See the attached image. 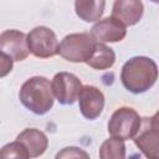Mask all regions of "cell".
I'll return each mask as SVG.
<instances>
[{
  "label": "cell",
  "instance_id": "cell-4",
  "mask_svg": "<svg viewBox=\"0 0 159 159\" xmlns=\"http://www.w3.org/2000/svg\"><path fill=\"white\" fill-rule=\"evenodd\" d=\"M142 117L132 107L117 108L108 120V133L112 138L128 140L132 139L139 129Z\"/></svg>",
  "mask_w": 159,
  "mask_h": 159
},
{
  "label": "cell",
  "instance_id": "cell-19",
  "mask_svg": "<svg viewBox=\"0 0 159 159\" xmlns=\"http://www.w3.org/2000/svg\"><path fill=\"white\" fill-rule=\"evenodd\" d=\"M150 1H153V2H155V4H158V2H159V0H150Z\"/></svg>",
  "mask_w": 159,
  "mask_h": 159
},
{
  "label": "cell",
  "instance_id": "cell-10",
  "mask_svg": "<svg viewBox=\"0 0 159 159\" xmlns=\"http://www.w3.org/2000/svg\"><path fill=\"white\" fill-rule=\"evenodd\" d=\"M89 34L97 42H119L127 36V26L109 16L96 21Z\"/></svg>",
  "mask_w": 159,
  "mask_h": 159
},
{
  "label": "cell",
  "instance_id": "cell-15",
  "mask_svg": "<svg viewBox=\"0 0 159 159\" xmlns=\"http://www.w3.org/2000/svg\"><path fill=\"white\" fill-rule=\"evenodd\" d=\"M99 158L102 159H123L125 158L124 140L109 138L106 139L99 147Z\"/></svg>",
  "mask_w": 159,
  "mask_h": 159
},
{
  "label": "cell",
  "instance_id": "cell-14",
  "mask_svg": "<svg viewBox=\"0 0 159 159\" xmlns=\"http://www.w3.org/2000/svg\"><path fill=\"white\" fill-rule=\"evenodd\" d=\"M114 62H116V52L113 51V48H111L103 42L96 41L93 52L86 63L93 70L102 71L111 68L114 65Z\"/></svg>",
  "mask_w": 159,
  "mask_h": 159
},
{
  "label": "cell",
  "instance_id": "cell-17",
  "mask_svg": "<svg viewBox=\"0 0 159 159\" xmlns=\"http://www.w3.org/2000/svg\"><path fill=\"white\" fill-rule=\"evenodd\" d=\"M56 158H89V154L78 147H67L56 154Z\"/></svg>",
  "mask_w": 159,
  "mask_h": 159
},
{
  "label": "cell",
  "instance_id": "cell-11",
  "mask_svg": "<svg viewBox=\"0 0 159 159\" xmlns=\"http://www.w3.org/2000/svg\"><path fill=\"white\" fill-rule=\"evenodd\" d=\"M144 14L142 0H114L112 16L120 21L124 26L137 25Z\"/></svg>",
  "mask_w": 159,
  "mask_h": 159
},
{
  "label": "cell",
  "instance_id": "cell-6",
  "mask_svg": "<svg viewBox=\"0 0 159 159\" xmlns=\"http://www.w3.org/2000/svg\"><path fill=\"white\" fill-rule=\"evenodd\" d=\"M29 51L39 58H50L58 52L56 34L47 26H36L26 35Z\"/></svg>",
  "mask_w": 159,
  "mask_h": 159
},
{
  "label": "cell",
  "instance_id": "cell-12",
  "mask_svg": "<svg viewBox=\"0 0 159 159\" xmlns=\"http://www.w3.org/2000/svg\"><path fill=\"white\" fill-rule=\"evenodd\" d=\"M16 140H19L25 149L27 150L29 158H37L41 157L47 147H48V139L47 135L36 128H26L24 129L17 137Z\"/></svg>",
  "mask_w": 159,
  "mask_h": 159
},
{
  "label": "cell",
  "instance_id": "cell-7",
  "mask_svg": "<svg viewBox=\"0 0 159 159\" xmlns=\"http://www.w3.org/2000/svg\"><path fill=\"white\" fill-rule=\"evenodd\" d=\"M51 88L55 98L62 106H72L82 88L81 80L70 72H58L53 76Z\"/></svg>",
  "mask_w": 159,
  "mask_h": 159
},
{
  "label": "cell",
  "instance_id": "cell-1",
  "mask_svg": "<svg viewBox=\"0 0 159 159\" xmlns=\"http://www.w3.org/2000/svg\"><path fill=\"white\" fill-rule=\"evenodd\" d=\"M158 66L153 58L135 56L129 58L122 67L120 81L123 87L134 94L149 91L157 82Z\"/></svg>",
  "mask_w": 159,
  "mask_h": 159
},
{
  "label": "cell",
  "instance_id": "cell-13",
  "mask_svg": "<svg viewBox=\"0 0 159 159\" xmlns=\"http://www.w3.org/2000/svg\"><path fill=\"white\" fill-rule=\"evenodd\" d=\"M106 7V0H75L76 15L84 22L98 21Z\"/></svg>",
  "mask_w": 159,
  "mask_h": 159
},
{
  "label": "cell",
  "instance_id": "cell-18",
  "mask_svg": "<svg viewBox=\"0 0 159 159\" xmlns=\"http://www.w3.org/2000/svg\"><path fill=\"white\" fill-rule=\"evenodd\" d=\"M14 67V61L6 53L0 51V78L7 76Z\"/></svg>",
  "mask_w": 159,
  "mask_h": 159
},
{
  "label": "cell",
  "instance_id": "cell-9",
  "mask_svg": "<svg viewBox=\"0 0 159 159\" xmlns=\"http://www.w3.org/2000/svg\"><path fill=\"white\" fill-rule=\"evenodd\" d=\"M0 51L11 57L14 62L24 61L30 53L26 35L15 29L5 30L0 34Z\"/></svg>",
  "mask_w": 159,
  "mask_h": 159
},
{
  "label": "cell",
  "instance_id": "cell-5",
  "mask_svg": "<svg viewBox=\"0 0 159 159\" xmlns=\"http://www.w3.org/2000/svg\"><path fill=\"white\" fill-rule=\"evenodd\" d=\"M137 148L150 159L159 158V124L158 113L142 118L139 129L132 138Z\"/></svg>",
  "mask_w": 159,
  "mask_h": 159
},
{
  "label": "cell",
  "instance_id": "cell-8",
  "mask_svg": "<svg viewBox=\"0 0 159 159\" xmlns=\"http://www.w3.org/2000/svg\"><path fill=\"white\" fill-rule=\"evenodd\" d=\"M78 107L86 119H97L104 108V94L96 86H82L78 94Z\"/></svg>",
  "mask_w": 159,
  "mask_h": 159
},
{
  "label": "cell",
  "instance_id": "cell-2",
  "mask_svg": "<svg viewBox=\"0 0 159 159\" xmlns=\"http://www.w3.org/2000/svg\"><path fill=\"white\" fill-rule=\"evenodd\" d=\"M22 106L37 116H43L53 107L55 96L51 82L43 76H34L26 80L19 92Z\"/></svg>",
  "mask_w": 159,
  "mask_h": 159
},
{
  "label": "cell",
  "instance_id": "cell-16",
  "mask_svg": "<svg viewBox=\"0 0 159 159\" xmlns=\"http://www.w3.org/2000/svg\"><path fill=\"white\" fill-rule=\"evenodd\" d=\"M7 158H24V159H27L29 154H27V150L25 149V147L19 140H15V142L5 144L0 149V159H7Z\"/></svg>",
  "mask_w": 159,
  "mask_h": 159
},
{
  "label": "cell",
  "instance_id": "cell-3",
  "mask_svg": "<svg viewBox=\"0 0 159 159\" xmlns=\"http://www.w3.org/2000/svg\"><path fill=\"white\" fill-rule=\"evenodd\" d=\"M96 41L88 32H75L66 35L58 45V55L73 63L87 62L91 57Z\"/></svg>",
  "mask_w": 159,
  "mask_h": 159
}]
</instances>
